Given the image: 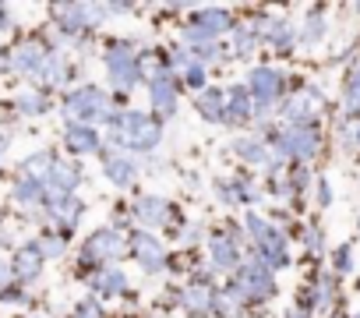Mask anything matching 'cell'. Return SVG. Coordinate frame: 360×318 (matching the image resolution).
Here are the masks:
<instances>
[{"label":"cell","mask_w":360,"mask_h":318,"mask_svg":"<svg viewBox=\"0 0 360 318\" xmlns=\"http://www.w3.org/2000/svg\"><path fill=\"white\" fill-rule=\"evenodd\" d=\"M117 255H124V237L117 234V230H96L89 241H85V248H82V262L85 265H92V262H113Z\"/></svg>","instance_id":"cell-3"},{"label":"cell","mask_w":360,"mask_h":318,"mask_svg":"<svg viewBox=\"0 0 360 318\" xmlns=\"http://www.w3.org/2000/svg\"><path fill=\"white\" fill-rule=\"evenodd\" d=\"M279 152L290 159H311L318 152V134L314 127H290L279 134Z\"/></svg>","instance_id":"cell-6"},{"label":"cell","mask_w":360,"mask_h":318,"mask_svg":"<svg viewBox=\"0 0 360 318\" xmlns=\"http://www.w3.org/2000/svg\"><path fill=\"white\" fill-rule=\"evenodd\" d=\"M50 170H53V155L50 152H36V155L25 159V177H32V181L50 177Z\"/></svg>","instance_id":"cell-24"},{"label":"cell","mask_w":360,"mask_h":318,"mask_svg":"<svg viewBox=\"0 0 360 318\" xmlns=\"http://www.w3.org/2000/svg\"><path fill=\"white\" fill-rule=\"evenodd\" d=\"M68 148L71 152H96L99 148V134L92 131V127H85V124H71L68 127Z\"/></svg>","instance_id":"cell-20"},{"label":"cell","mask_w":360,"mask_h":318,"mask_svg":"<svg viewBox=\"0 0 360 318\" xmlns=\"http://www.w3.org/2000/svg\"><path fill=\"white\" fill-rule=\"evenodd\" d=\"M134 258H138L148 272H159V269L166 265V251H162V244H159L152 234H138V237H134Z\"/></svg>","instance_id":"cell-10"},{"label":"cell","mask_w":360,"mask_h":318,"mask_svg":"<svg viewBox=\"0 0 360 318\" xmlns=\"http://www.w3.org/2000/svg\"><path fill=\"white\" fill-rule=\"evenodd\" d=\"M304 244H307L311 251H318V248H321V230H314V227H307V230H304Z\"/></svg>","instance_id":"cell-31"},{"label":"cell","mask_w":360,"mask_h":318,"mask_svg":"<svg viewBox=\"0 0 360 318\" xmlns=\"http://www.w3.org/2000/svg\"><path fill=\"white\" fill-rule=\"evenodd\" d=\"M184 307L191 311V314H205V311H216V290L205 283V279H198V283H191L188 290H184Z\"/></svg>","instance_id":"cell-13"},{"label":"cell","mask_w":360,"mask_h":318,"mask_svg":"<svg viewBox=\"0 0 360 318\" xmlns=\"http://www.w3.org/2000/svg\"><path fill=\"white\" fill-rule=\"evenodd\" d=\"M255 43H258V39H255L251 25H237V53H240V57H248V53L255 50Z\"/></svg>","instance_id":"cell-27"},{"label":"cell","mask_w":360,"mask_h":318,"mask_svg":"<svg viewBox=\"0 0 360 318\" xmlns=\"http://www.w3.org/2000/svg\"><path fill=\"white\" fill-rule=\"evenodd\" d=\"M39 269H43V251H39V244L22 248V251L15 255V262H11V272H15V279H22V283L36 279Z\"/></svg>","instance_id":"cell-12"},{"label":"cell","mask_w":360,"mask_h":318,"mask_svg":"<svg viewBox=\"0 0 360 318\" xmlns=\"http://www.w3.org/2000/svg\"><path fill=\"white\" fill-rule=\"evenodd\" d=\"M226 29H230L226 11H198V15L191 18V25H188V39H191V43H209V39H216V36L226 32Z\"/></svg>","instance_id":"cell-7"},{"label":"cell","mask_w":360,"mask_h":318,"mask_svg":"<svg viewBox=\"0 0 360 318\" xmlns=\"http://www.w3.org/2000/svg\"><path fill=\"white\" fill-rule=\"evenodd\" d=\"M353 141L360 145V124H353Z\"/></svg>","instance_id":"cell-34"},{"label":"cell","mask_w":360,"mask_h":318,"mask_svg":"<svg viewBox=\"0 0 360 318\" xmlns=\"http://www.w3.org/2000/svg\"><path fill=\"white\" fill-rule=\"evenodd\" d=\"M75 318H99V307H96V304H78Z\"/></svg>","instance_id":"cell-33"},{"label":"cell","mask_w":360,"mask_h":318,"mask_svg":"<svg viewBox=\"0 0 360 318\" xmlns=\"http://www.w3.org/2000/svg\"><path fill=\"white\" fill-rule=\"evenodd\" d=\"M269 39H272L279 50H293L297 32H293V25H290V22H272V25H269Z\"/></svg>","instance_id":"cell-25"},{"label":"cell","mask_w":360,"mask_h":318,"mask_svg":"<svg viewBox=\"0 0 360 318\" xmlns=\"http://www.w3.org/2000/svg\"><path fill=\"white\" fill-rule=\"evenodd\" d=\"M50 195H71L75 188H78V181H82V170L75 167V163H53V170H50Z\"/></svg>","instance_id":"cell-16"},{"label":"cell","mask_w":360,"mask_h":318,"mask_svg":"<svg viewBox=\"0 0 360 318\" xmlns=\"http://www.w3.org/2000/svg\"><path fill=\"white\" fill-rule=\"evenodd\" d=\"M356 318H360V314H356Z\"/></svg>","instance_id":"cell-36"},{"label":"cell","mask_w":360,"mask_h":318,"mask_svg":"<svg viewBox=\"0 0 360 318\" xmlns=\"http://www.w3.org/2000/svg\"><path fill=\"white\" fill-rule=\"evenodd\" d=\"M332 269H335V272H349V269H353L349 248H339V255H332Z\"/></svg>","instance_id":"cell-30"},{"label":"cell","mask_w":360,"mask_h":318,"mask_svg":"<svg viewBox=\"0 0 360 318\" xmlns=\"http://www.w3.org/2000/svg\"><path fill=\"white\" fill-rule=\"evenodd\" d=\"M46 57H50V53H43L39 43H22V46L8 57V64H11L15 71H22V75H43Z\"/></svg>","instance_id":"cell-8"},{"label":"cell","mask_w":360,"mask_h":318,"mask_svg":"<svg viewBox=\"0 0 360 318\" xmlns=\"http://www.w3.org/2000/svg\"><path fill=\"white\" fill-rule=\"evenodd\" d=\"M64 110H68V117L75 120V124H92V120H110V99L96 89V85H85V89H78V92H71L68 96V103H64Z\"/></svg>","instance_id":"cell-2"},{"label":"cell","mask_w":360,"mask_h":318,"mask_svg":"<svg viewBox=\"0 0 360 318\" xmlns=\"http://www.w3.org/2000/svg\"><path fill=\"white\" fill-rule=\"evenodd\" d=\"M92 290H96L99 297H117V293L127 290V279H124L117 269H106V272H99V276L92 279Z\"/></svg>","instance_id":"cell-21"},{"label":"cell","mask_w":360,"mask_h":318,"mask_svg":"<svg viewBox=\"0 0 360 318\" xmlns=\"http://www.w3.org/2000/svg\"><path fill=\"white\" fill-rule=\"evenodd\" d=\"M332 202V188H328V181H318V205H328Z\"/></svg>","instance_id":"cell-32"},{"label":"cell","mask_w":360,"mask_h":318,"mask_svg":"<svg viewBox=\"0 0 360 318\" xmlns=\"http://www.w3.org/2000/svg\"><path fill=\"white\" fill-rule=\"evenodd\" d=\"M346 103L353 106V110H360V68L349 75V82H346Z\"/></svg>","instance_id":"cell-29"},{"label":"cell","mask_w":360,"mask_h":318,"mask_svg":"<svg viewBox=\"0 0 360 318\" xmlns=\"http://www.w3.org/2000/svg\"><path fill=\"white\" fill-rule=\"evenodd\" d=\"M134 174H138V167H134L131 155H110V159H106V177H110L117 188H127V184L134 181Z\"/></svg>","instance_id":"cell-19"},{"label":"cell","mask_w":360,"mask_h":318,"mask_svg":"<svg viewBox=\"0 0 360 318\" xmlns=\"http://www.w3.org/2000/svg\"><path fill=\"white\" fill-rule=\"evenodd\" d=\"M15 106H18L22 113H43L46 99H43V92H36V89H25V92L15 99Z\"/></svg>","instance_id":"cell-26"},{"label":"cell","mask_w":360,"mask_h":318,"mask_svg":"<svg viewBox=\"0 0 360 318\" xmlns=\"http://www.w3.org/2000/svg\"><path fill=\"white\" fill-rule=\"evenodd\" d=\"M106 71H110V85L113 89H131L141 75H138V53H127L124 46H113L106 53Z\"/></svg>","instance_id":"cell-4"},{"label":"cell","mask_w":360,"mask_h":318,"mask_svg":"<svg viewBox=\"0 0 360 318\" xmlns=\"http://www.w3.org/2000/svg\"><path fill=\"white\" fill-rule=\"evenodd\" d=\"M248 89H251L258 106H272L279 99V92H283V75L272 71V68H255L251 78H248Z\"/></svg>","instance_id":"cell-5"},{"label":"cell","mask_w":360,"mask_h":318,"mask_svg":"<svg viewBox=\"0 0 360 318\" xmlns=\"http://www.w3.org/2000/svg\"><path fill=\"white\" fill-rule=\"evenodd\" d=\"M110 141L113 145H120V148H152L155 141H159V124L152 120V117H145V113H134V110H127V113H117L113 120H110Z\"/></svg>","instance_id":"cell-1"},{"label":"cell","mask_w":360,"mask_h":318,"mask_svg":"<svg viewBox=\"0 0 360 318\" xmlns=\"http://www.w3.org/2000/svg\"><path fill=\"white\" fill-rule=\"evenodd\" d=\"M237 152L248 159V163H255V167H265V163H272V152H269V145L262 141V138H240L237 141Z\"/></svg>","instance_id":"cell-22"},{"label":"cell","mask_w":360,"mask_h":318,"mask_svg":"<svg viewBox=\"0 0 360 318\" xmlns=\"http://www.w3.org/2000/svg\"><path fill=\"white\" fill-rule=\"evenodd\" d=\"M15 202H22V205H39V202H43V181L22 177V181L15 184Z\"/></svg>","instance_id":"cell-23"},{"label":"cell","mask_w":360,"mask_h":318,"mask_svg":"<svg viewBox=\"0 0 360 318\" xmlns=\"http://www.w3.org/2000/svg\"><path fill=\"white\" fill-rule=\"evenodd\" d=\"M4 148H8V138H4V134H0V152H4Z\"/></svg>","instance_id":"cell-35"},{"label":"cell","mask_w":360,"mask_h":318,"mask_svg":"<svg viewBox=\"0 0 360 318\" xmlns=\"http://www.w3.org/2000/svg\"><path fill=\"white\" fill-rule=\"evenodd\" d=\"M36 244H39L43 258H60L64 255V237H39Z\"/></svg>","instance_id":"cell-28"},{"label":"cell","mask_w":360,"mask_h":318,"mask_svg":"<svg viewBox=\"0 0 360 318\" xmlns=\"http://www.w3.org/2000/svg\"><path fill=\"white\" fill-rule=\"evenodd\" d=\"M195 106H198V110H202V117H205V120H212V124L226 120V92H223V89H205V92H198Z\"/></svg>","instance_id":"cell-15"},{"label":"cell","mask_w":360,"mask_h":318,"mask_svg":"<svg viewBox=\"0 0 360 318\" xmlns=\"http://www.w3.org/2000/svg\"><path fill=\"white\" fill-rule=\"evenodd\" d=\"M166 216H169V205H166V198L145 195V198H138V202H134V220H138V223L159 227V223H166Z\"/></svg>","instance_id":"cell-14"},{"label":"cell","mask_w":360,"mask_h":318,"mask_svg":"<svg viewBox=\"0 0 360 318\" xmlns=\"http://www.w3.org/2000/svg\"><path fill=\"white\" fill-rule=\"evenodd\" d=\"M152 106L159 110V117H173L176 113V85H173V78L166 71L152 82Z\"/></svg>","instance_id":"cell-11"},{"label":"cell","mask_w":360,"mask_h":318,"mask_svg":"<svg viewBox=\"0 0 360 318\" xmlns=\"http://www.w3.org/2000/svg\"><path fill=\"white\" fill-rule=\"evenodd\" d=\"M318 110H321V96H318V92H307V89L297 92V96L286 103V117L293 120V127H307V120H311Z\"/></svg>","instance_id":"cell-9"},{"label":"cell","mask_w":360,"mask_h":318,"mask_svg":"<svg viewBox=\"0 0 360 318\" xmlns=\"http://www.w3.org/2000/svg\"><path fill=\"white\" fill-rule=\"evenodd\" d=\"M209 251H212V265H216V269H223V272H230V269H237V265H240V251H237L233 237H212Z\"/></svg>","instance_id":"cell-18"},{"label":"cell","mask_w":360,"mask_h":318,"mask_svg":"<svg viewBox=\"0 0 360 318\" xmlns=\"http://www.w3.org/2000/svg\"><path fill=\"white\" fill-rule=\"evenodd\" d=\"M50 216L60 227H75L78 216H82V202L75 195H50Z\"/></svg>","instance_id":"cell-17"}]
</instances>
